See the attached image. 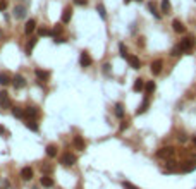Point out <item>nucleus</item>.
Here are the masks:
<instances>
[{"label":"nucleus","mask_w":196,"mask_h":189,"mask_svg":"<svg viewBox=\"0 0 196 189\" xmlns=\"http://www.w3.org/2000/svg\"><path fill=\"white\" fill-rule=\"evenodd\" d=\"M174 153H175V149L172 148V146H163V148L157 149V157L162 160H170L174 157Z\"/></svg>","instance_id":"1"},{"label":"nucleus","mask_w":196,"mask_h":189,"mask_svg":"<svg viewBox=\"0 0 196 189\" xmlns=\"http://www.w3.org/2000/svg\"><path fill=\"white\" fill-rule=\"evenodd\" d=\"M76 163V157L71 151H65V153H62L60 157V165H64V167H72Z\"/></svg>","instance_id":"2"},{"label":"nucleus","mask_w":196,"mask_h":189,"mask_svg":"<svg viewBox=\"0 0 196 189\" xmlns=\"http://www.w3.org/2000/svg\"><path fill=\"white\" fill-rule=\"evenodd\" d=\"M194 43H196V41H194V38H193V36H186L184 40H181V43H179V45L183 47V50L186 53H189L193 48H194Z\"/></svg>","instance_id":"3"},{"label":"nucleus","mask_w":196,"mask_h":189,"mask_svg":"<svg viewBox=\"0 0 196 189\" xmlns=\"http://www.w3.org/2000/svg\"><path fill=\"white\" fill-rule=\"evenodd\" d=\"M162 69H163V60L162 59H157V60L152 62V66H150V70H152L153 76H158L162 72Z\"/></svg>","instance_id":"4"},{"label":"nucleus","mask_w":196,"mask_h":189,"mask_svg":"<svg viewBox=\"0 0 196 189\" xmlns=\"http://www.w3.org/2000/svg\"><path fill=\"white\" fill-rule=\"evenodd\" d=\"M0 107L2 108H12V101H10L7 91H0Z\"/></svg>","instance_id":"5"},{"label":"nucleus","mask_w":196,"mask_h":189,"mask_svg":"<svg viewBox=\"0 0 196 189\" xmlns=\"http://www.w3.org/2000/svg\"><path fill=\"white\" fill-rule=\"evenodd\" d=\"M79 64H81V67H90L93 64V59L90 57V53L86 50H83L81 55H79Z\"/></svg>","instance_id":"6"},{"label":"nucleus","mask_w":196,"mask_h":189,"mask_svg":"<svg viewBox=\"0 0 196 189\" xmlns=\"http://www.w3.org/2000/svg\"><path fill=\"white\" fill-rule=\"evenodd\" d=\"M12 84H14V88H16V89L24 88V86H26V79H24V76L16 74V76L12 77Z\"/></svg>","instance_id":"7"},{"label":"nucleus","mask_w":196,"mask_h":189,"mask_svg":"<svg viewBox=\"0 0 196 189\" xmlns=\"http://www.w3.org/2000/svg\"><path fill=\"white\" fill-rule=\"evenodd\" d=\"M36 117H38V108H36V107H26V110H24V119L36 120Z\"/></svg>","instance_id":"8"},{"label":"nucleus","mask_w":196,"mask_h":189,"mask_svg":"<svg viewBox=\"0 0 196 189\" xmlns=\"http://www.w3.org/2000/svg\"><path fill=\"white\" fill-rule=\"evenodd\" d=\"M72 145H74L76 149H79V151H84L86 149V143H84V139L81 136H74V139H72Z\"/></svg>","instance_id":"9"},{"label":"nucleus","mask_w":196,"mask_h":189,"mask_svg":"<svg viewBox=\"0 0 196 189\" xmlns=\"http://www.w3.org/2000/svg\"><path fill=\"white\" fill-rule=\"evenodd\" d=\"M127 62H129V66L133 69H140L141 67V62H140V57H136V55H127Z\"/></svg>","instance_id":"10"},{"label":"nucleus","mask_w":196,"mask_h":189,"mask_svg":"<svg viewBox=\"0 0 196 189\" xmlns=\"http://www.w3.org/2000/svg\"><path fill=\"white\" fill-rule=\"evenodd\" d=\"M21 179L22 180H31L33 179V168L31 167H22L21 168Z\"/></svg>","instance_id":"11"},{"label":"nucleus","mask_w":196,"mask_h":189,"mask_svg":"<svg viewBox=\"0 0 196 189\" xmlns=\"http://www.w3.org/2000/svg\"><path fill=\"white\" fill-rule=\"evenodd\" d=\"M40 184L43 186V187H53V184H55V182H53V179L50 176L43 174V176H41V179H40Z\"/></svg>","instance_id":"12"},{"label":"nucleus","mask_w":196,"mask_h":189,"mask_svg":"<svg viewBox=\"0 0 196 189\" xmlns=\"http://www.w3.org/2000/svg\"><path fill=\"white\" fill-rule=\"evenodd\" d=\"M57 153H59V148H57V145L50 143V145L47 146V157H48V158H57Z\"/></svg>","instance_id":"13"},{"label":"nucleus","mask_w":196,"mask_h":189,"mask_svg":"<svg viewBox=\"0 0 196 189\" xmlns=\"http://www.w3.org/2000/svg\"><path fill=\"white\" fill-rule=\"evenodd\" d=\"M144 79H141V77H138V79H134V84H133V91H136V93H140V91H143L144 89Z\"/></svg>","instance_id":"14"},{"label":"nucleus","mask_w":196,"mask_h":189,"mask_svg":"<svg viewBox=\"0 0 196 189\" xmlns=\"http://www.w3.org/2000/svg\"><path fill=\"white\" fill-rule=\"evenodd\" d=\"M14 16H16L17 19L26 17V5H17V7L14 9Z\"/></svg>","instance_id":"15"},{"label":"nucleus","mask_w":196,"mask_h":189,"mask_svg":"<svg viewBox=\"0 0 196 189\" xmlns=\"http://www.w3.org/2000/svg\"><path fill=\"white\" fill-rule=\"evenodd\" d=\"M172 29H174L175 33H184V31H186V26H184L179 19H174V21H172Z\"/></svg>","instance_id":"16"},{"label":"nucleus","mask_w":196,"mask_h":189,"mask_svg":"<svg viewBox=\"0 0 196 189\" xmlns=\"http://www.w3.org/2000/svg\"><path fill=\"white\" fill-rule=\"evenodd\" d=\"M35 74L40 81H47L50 77V72L48 70H43V69H35Z\"/></svg>","instance_id":"17"},{"label":"nucleus","mask_w":196,"mask_h":189,"mask_svg":"<svg viewBox=\"0 0 196 189\" xmlns=\"http://www.w3.org/2000/svg\"><path fill=\"white\" fill-rule=\"evenodd\" d=\"M71 17H72V9H71V7H65L64 12H62V22H64V24L71 22Z\"/></svg>","instance_id":"18"},{"label":"nucleus","mask_w":196,"mask_h":189,"mask_svg":"<svg viewBox=\"0 0 196 189\" xmlns=\"http://www.w3.org/2000/svg\"><path fill=\"white\" fill-rule=\"evenodd\" d=\"M35 29H36V21L35 19H29V21L26 22V26H24V33H26V35H31Z\"/></svg>","instance_id":"19"},{"label":"nucleus","mask_w":196,"mask_h":189,"mask_svg":"<svg viewBox=\"0 0 196 189\" xmlns=\"http://www.w3.org/2000/svg\"><path fill=\"white\" fill-rule=\"evenodd\" d=\"M36 43H38V38H29V41L26 45V55H31V52L36 47Z\"/></svg>","instance_id":"20"},{"label":"nucleus","mask_w":196,"mask_h":189,"mask_svg":"<svg viewBox=\"0 0 196 189\" xmlns=\"http://www.w3.org/2000/svg\"><path fill=\"white\" fill-rule=\"evenodd\" d=\"M148 107H150V100H148V96H146V98L143 100V103L140 105V108L136 110V114H138V115H140V114H144V112L148 110Z\"/></svg>","instance_id":"21"},{"label":"nucleus","mask_w":196,"mask_h":189,"mask_svg":"<svg viewBox=\"0 0 196 189\" xmlns=\"http://www.w3.org/2000/svg\"><path fill=\"white\" fill-rule=\"evenodd\" d=\"M155 88H157V86H155V83H153V81H148V83L144 84V93H146V96H150V95L155 91Z\"/></svg>","instance_id":"22"},{"label":"nucleus","mask_w":196,"mask_h":189,"mask_svg":"<svg viewBox=\"0 0 196 189\" xmlns=\"http://www.w3.org/2000/svg\"><path fill=\"white\" fill-rule=\"evenodd\" d=\"M148 10L153 14V17H155V19H162L160 12H157V7H155V4H153V2H148Z\"/></svg>","instance_id":"23"},{"label":"nucleus","mask_w":196,"mask_h":189,"mask_svg":"<svg viewBox=\"0 0 196 189\" xmlns=\"http://www.w3.org/2000/svg\"><path fill=\"white\" fill-rule=\"evenodd\" d=\"M12 115L17 119H24V110L19 108V107H12Z\"/></svg>","instance_id":"24"},{"label":"nucleus","mask_w":196,"mask_h":189,"mask_svg":"<svg viewBox=\"0 0 196 189\" xmlns=\"http://www.w3.org/2000/svg\"><path fill=\"white\" fill-rule=\"evenodd\" d=\"M96 12L100 14L102 19H107V10H105V5L103 4H98V5H96Z\"/></svg>","instance_id":"25"},{"label":"nucleus","mask_w":196,"mask_h":189,"mask_svg":"<svg viewBox=\"0 0 196 189\" xmlns=\"http://www.w3.org/2000/svg\"><path fill=\"white\" fill-rule=\"evenodd\" d=\"M170 0H162V12L163 14H169L170 12Z\"/></svg>","instance_id":"26"},{"label":"nucleus","mask_w":196,"mask_h":189,"mask_svg":"<svg viewBox=\"0 0 196 189\" xmlns=\"http://www.w3.org/2000/svg\"><path fill=\"white\" fill-rule=\"evenodd\" d=\"M181 53H184L183 47H181V45H175L174 48H172V52H170V55H172V57H179Z\"/></svg>","instance_id":"27"},{"label":"nucleus","mask_w":196,"mask_h":189,"mask_svg":"<svg viewBox=\"0 0 196 189\" xmlns=\"http://www.w3.org/2000/svg\"><path fill=\"white\" fill-rule=\"evenodd\" d=\"M115 115H117L119 119L124 117V107H122V103H115Z\"/></svg>","instance_id":"28"},{"label":"nucleus","mask_w":196,"mask_h":189,"mask_svg":"<svg viewBox=\"0 0 196 189\" xmlns=\"http://www.w3.org/2000/svg\"><path fill=\"white\" fill-rule=\"evenodd\" d=\"M26 127H28V129H31V131H35V132H36V131H38V124H36V122H35V120H33V119H28V120H26Z\"/></svg>","instance_id":"29"},{"label":"nucleus","mask_w":196,"mask_h":189,"mask_svg":"<svg viewBox=\"0 0 196 189\" xmlns=\"http://www.w3.org/2000/svg\"><path fill=\"white\" fill-rule=\"evenodd\" d=\"M60 33H62V26H60V24H55V26H53V29H52V33H50V36L57 38V35H60Z\"/></svg>","instance_id":"30"},{"label":"nucleus","mask_w":196,"mask_h":189,"mask_svg":"<svg viewBox=\"0 0 196 189\" xmlns=\"http://www.w3.org/2000/svg\"><path fill=\"white\" fill-rule=\"evenodd\" d=\"M10 81H12V79H10L7 74H0V84H2V86H7Z\"/></svg>","instance_id":"31"},{"label":"nucleus","mask_w":196,"mask_h":189,"mask_svg":"<svg viewBox=\"0 0 196 189\" xmlns=\"http://www.w3.org/2000/svg\"><path fill=\"white\" fill-rule=\"evenodd\" d=\"M53 168H52V165H48V163H41V172H45V174H50V172H52Z\"/></svg>","instance_id":"32"},{"label":"nucleus","mask_w":196,"mask_h":189,"mask_svg":"<svg viewBox=\"0 0 196 189\" xmlns=\"http://www.w3.org/2000/svg\"><path fill=\"white\" fill-rule=\"evenodd\" d=\"M119 52H121V55L124 59L127 57V50H126V45H124V43H119Z\"/></svg>","instance_id":"33"},{"label":"nucleus","mask_w":196,"mask_h":189,"mask_svg":"<svg viewBox=\"0 0 196 189\" xmlns=\"http://www.w3.org/2000/svg\"><path fill=\"white\" fill-rule=\"evenodd\" d=\"M122 187L124 189H140V187H136L134 184H131L129 180H124V182H122Z\"/></svg>","instance_id":"34"},{"label":"nucleus","mask_w":196,"mask_h":189,"mask_svg":"<svg viewBox=\"0 0 196 189\" xmlns=\"http://www.w3.org/2000/svg\"><path fill=\"white\" fill-rule=\"evenodd\" d=\"M38 33H40V36H50V33H52V31L47 29V28H40Z\"/></svg>","instance_id":"35"},{"label":"nucleus","mask_w":196,"mask_h":189,"mask_svg":"<svg viewBox=\"0 0 196 189\" xmlns=\"http://www.w3.org/2000/svg\"><path fill=\"white\" fill-rule=\"evenodd\" d=\"M7 9V0H0V10Z\"/></svg>","instance_id":"36"},{"label":"nucleus","mask_w":196,"mask_h":189,"mask_svg":"<svg viewBox=\"0 0 196 189\" xmlns=\"http://www.w3.org/2000/svg\"><path fill=\"white\" fill-rule=\"evenodd\" d=\"M127 126H129V122H127V120H122V124H121V131H124V129H127Z\"/></svg>","instance_id":"37"},{"label":"nucleus","mask_w":196,"mask_h":189,"mask_svg":"<svg viewBox=\"0 0 196 189\" xmlns=\"http://www.w3.org/2000/svg\"><path fill=\"white\" fill-rule=\"evenodd\" d=\"M86 2H88V0H74L76 5H86Z\"/></svg>","instance_id":"38"},{"label":"nucleus","mask_w":196,"mask_h":189,"mask_svg":"<svg viewBox=\"0 0 196 189\" xmlns=\"http://www.w3.org/2000/svg\"><path fill=\"white\" fill-rule=\"evenodd\" d=\"M103 72H105V74H109V72H110V64H105V66H103Z\"/></svg>","instance_id":"39"},{"label":"nucleus","mask_w":196,"mask_h":189,"mask_svg":"<svg viewBox=\"0 0 196 189\" xmlns=\"http://www.w3.org/2000/svg\"><path fill=\"white\" fill-rule=\"evenodd\" d=\"M53 41H55V43H64V41H65V38H55Z\"/></svg>","instance_id":"40"},{"label":"nucleus","mask_w":196,"mask_h":189,"mask_svg":"<svg viewBox=\"0 0 196 189\" xmlns=\"http://www.w3.org/2000/svg\"><path fill=\"white\" fill-rule=\"evenodd\" d=\"M4 132H5V129L2 127V126H0V134H4Z\"/></svg>","instance_id":"41"},{"label":"nucleus","mask_w":196,"mask_h":189,"mask_svg":"<svg viewBox=\"0 0 196 189\" xmlns=\"http://www.w3.org/2000/svg\"><path fill=\"white\" fill-rule=\"evenodd\" d=\"M193 145H194V146H196V136H194V138H193Z\"/></svg>","instance_id":"42"},{"label":"nucleus","mask_w":196,"mask_h":189,"mask_svg":"<svg viewBox=\"0 0 196 189\" xmlns=\"http://www.w3.org/2000/svg\"><path fill=\"white\" fill-rule=\"evenodd\" d=\"M129 2H131V0H124V4H129Z\"/></svg>","instance_id":"43"},{"label":"nucleus","mask_w":196,"mask_h":189,"mask_svg":"<svg viewBox=\"0 0 196 189\" xmlns=\"http://www.w3.org/2000/svg\"><path fill=\"white\" fill-rule=\"evenodd\" d=\"M0 35H2V31H0Z\"/></svg>","instance_id":"44"},{"label":"nucleus","mask_w":196,"mask_h":189,"mask_svg":"<svg viewBox=\"0 0 196 189\" xmlns=\"http://www.w3.org/2000/svg\"><path fill=\"white\" fill-rule=\"evenodd\" d=\"M35 189H36V187H35Z\"/></svg>","instance_id":"45"}]
</instances>
